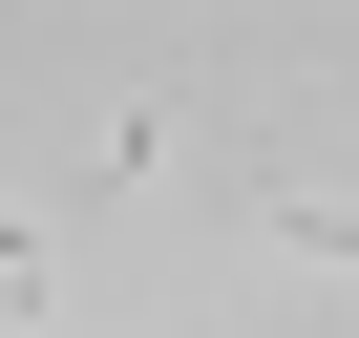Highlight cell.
Listing matches in <instances>:
<instances>
[{
  "label": "cell",
  "instance_id": "cell-2",
  "mask_svg": "<svg viewBox=\"0 0 359 338\" xmlns=\"http://www.w3.org/2000/svg\"><path fill=\"white\" fill-rule=\"evenodd\" d=\"M0 317H43V233H22V212H0Z\"/></svg>",
  "mask_w": 359,
  "mask_h": 338
},
{
  "label": "cell",
  "instance_id": "cell-1",
  "mask_svg": "<svg viewBox=\"0 0 359 338\" xmlns=\"http://www.w3.org/2000/svg\"><path fill=\"white\" fill-rule=\"evenodd\" d=\"M275 254H317V275H359V212H296V191H275Z\"/></svg>",
  "mask_w": 359,
  "mask_h": 338
}]
</instances>
